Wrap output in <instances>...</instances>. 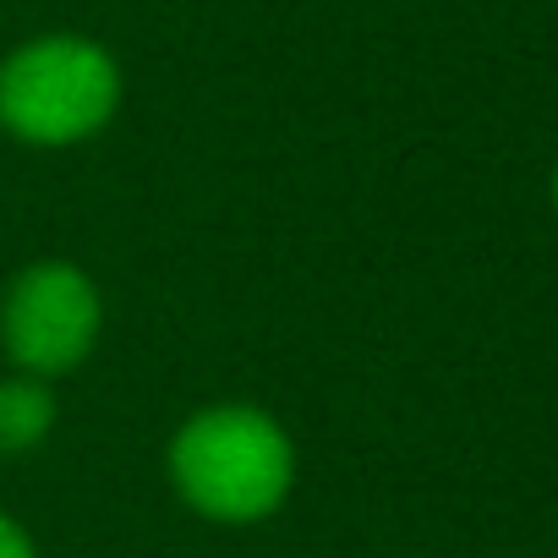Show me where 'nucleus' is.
<instances>
[{
    "mask_svg": "<svg viewBox=\"0 0 558 558\" xmlns=\"http://www.w3.org/2000/svg\"><path fill=\"white\" fill-rule=\"evenodd\" d=\"M170 476L197 514L246 525L286 504L296 476V449L274 416L252 405H214L175 433Z\"/></svg>",
    "mask_w": 558,
    "mask_h": 558,
    "instance_id": "obj_1",
    "label": "nucleus"
},
{
    "mask_svg": "<svg viewBox=\"0 0 558 558\" xmlns=\"http://www.w3.org/2000/svg\"><path fill=\"white\" fill-rule=\"evenodd\" d=\"M121 105V72L94 39L50 34L0 66V126L39 148L94 137Z\"/></svg>",
    "mask_w": 558,
    "mask_h": 558,
    "instance_id": "obj_2",
    "label": "nucleus"
},
{
    "mask_svg": "<svg viewBox=\"0 0 558 558\" xmlns=\"http://www.w3.org/2000/svg\"><path fill=\"white\" fill-rule=\"evenodd\" d=\"M0 340L28 378L72 373L99 340V291L72 263H34L0 307Z\"/></svg>",
    "mask_w": 558,
    "mask_h": 558,
    "instance_id": "obj_3",
    "label": "nucleus"
},
{
    "mask_svg": "<svg viewBox=\"0 0 558 558\" xmlns=\"http://www.w3.org/2000/svg\"><path fill=\"white\" fill-rule=\"evenodd\" d=\"M56 427V395L39 378H7L0 384V454H23L45 444Z\"/></svg>",
    "mask_w": 558,
    "mask_h": 558,
    "instance_id": "obj_4",
    "label": "nucleus"
},
{
    "mask_svg": "<svg viewBox=\"0 0 558 558\" xmlns=\"http://www.w3.org/2000/svg\"><path fill=\"white\" fill-rule=\"evenodd\" d=\"M0 558H39L34 542H28V531L12 514H0Z\"/></svg>",
    "mask_w": 558,
    "mask_h": 558,
    "instance_id": "obj_5",
    "label": "nucleus"
},
{
    "mask_svg": "<svg viewBox=\"0 0 558 558\" xmlns=\"http://www.w3.org/2000/svg\"><path fill=\"white\" fill-rule=\"evenodd\" d=\"M553 192H558V181H553Z\"/></svg>",
    "mask_w": 558,
    "mask_h": 558,
    "instance_id": "obj_6",
    "label": "nucleus"
}]
</instances>
